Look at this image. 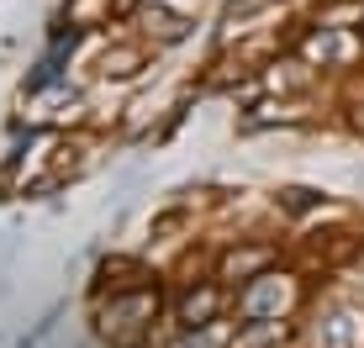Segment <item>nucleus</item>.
I'll list each match as a JSON object with an SVG mask.
<instances>
[{
  "instance_id": "obj_2",
  "label": "nucleus",
  "mask_w": 364,
  "mask_h": 348,
  "mask_svg": "<svg viewBox=\"0 0 364 348\" xmlns=\"http://www.w3.org/2000/svg\"><path fill=\"white\" fill-rule=\"evenodd\" d=\"M217 312V290H200V295H185V306H180V322L185 327H206V317Z\"/></svg>"
},
{
  "instance_id": "obj_1",
  "label": "nucleus",
  "mask_w": 364,
  "mask_h": 348,
  "mask_svg": "<svg viewBox=\"0 0 364 348\" xmlns=\"http://www.w3.org/2000/svg\"><path fill=\"white\" fill-rule=\"evenodd\" d=\"M154 306H159V295H148V290L117 295V301H111V312H106V332H117L122 343H132L137 332H143V322L154 317Z\"/></svg>"
},
{
  "instance_id": "obj_3",
  "label": "nucleus",
  "mask_w": 364,
  "mask_h": 348,
  "mask_svg": "<svg viewBox=\"0 0 364 348\" xmlns=\"http://www.w3.org/2000/svg\"><path fill=\"white\" fill-rule=\"evenodd\" d=\"M264 264H269V254L259 248V254H228L222 269H228V275H243V269H264Z\"/></svg>"
}]
</instances>
